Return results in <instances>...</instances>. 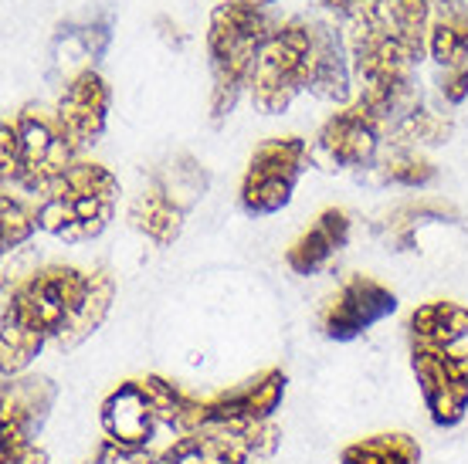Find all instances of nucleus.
<instances>
[{
    "label": "nucleus",
    "mask_w": 468,
    "mask_h": 464,
    "mask_svg": "<svg viewBox=\"0 0 468 464\" xmlns=\"http://www.w3.org/2000/svg\"><path fill=\"white\" fill-rule=\"evenodd\" d=\"M428 221H458V210L441 204V200H410L387 217V241L398 244L400 251H408V248H414V231Z\"/></svg>",
    "instance_id": "obj_20"
},
{
    "label": "nucleus",
    "mask_w": 468,
    "mask_h": 464,
    "mask_svg": "<svg viewBox=\"0 0 468 464\" xmlns=\"http://www.w3.org/2000/svg\"><path fill=\"white\" fill-rule=\"evenodd\" d=\"M184 217H187V207L176 204L156 180H153V186H146L140 197L133 200V207H129L133 227L140 234H146V237H150L153 244H160V248L176 241V234L184 227Z\"/></svg>",
    "instance_id": "obj_15"
},
{
    "label": "nucleus",
    "mask_w": 468,
    "mask_h": 464,
    "mask_svg": "<svg viewBox=\"0 0 468 464\" xmlns=\"http://www.w3.org/2000/svg\"><path fill=\"white\" fill-rule=\"evenodd\" d=\"M92 464H156V458L150 454V448H126V444L106 441Z\"/></svg>",
    "instance_id": "obj_27"
},
{
    "label": "nucleus",
    "mask_w": 468,
    "mask_h": 464,
    "mask_svg": "<svg viewBox=\"0 0 468 464\" xmlns=\"http://www.w3.org/2000/svg\"><path fill=\"white\" fill-rule=\"evenodd\" d=\"M313 4H319L323 11L336 14V17H343V21H350V24L377 17L380 7H384V0H313Z\"/></svg>",
    "instance_id": "obj_26"
},
{
    "label": "nucleus",
    "mask_w": 468,
    "mask_h": 464,
    "mask_svg": "<svg viewBox=\"0 0 468 464\" xmlns=\"http://www.w3.org/2000/svg\"><path fill=\"white\" fill-rule=\"evenodd\" d=\"M75 163V146L69 142L58 116L45 105H24L17 116L4 119L0 129V170L4 184L21 186L27 194H45Z\"/></svg>",
    "instance_id": "obj_3"
},
{
    "label": "nucleus",
    "mask_w": 468,
    "mask_h": 464,
    "mask_svg": "<svg viewBox=\"0 0 468 464\" xmlns=\"http://www.w3.org/2000/svg\"><path fill=\"white\" fill-rule=\"evenodd\" d=\"M45 343L48 339L41 336V332L21 325L17 319H11V315H4V336H0V356H4L0 366H4V376H7V380L17 376V373L41 353Z\"/></svg>",
    "instance_id": "obj_22"
},
{
    "label": "nucleus",
    "mask_w": 468,
    "mask_h": 464,
    "mask_svg": "<svg viewBox=\"0 0 468 464\" xmlns=\"http://www.w3.org/2000/svg\"><path fill=\"white\" fill-rule=\"evenodd\" d=\"M398 309V295L390 289H384L380 281L367 279V275H353L333 299L326 302L319 325L329 339L336 343H350L370 329V325L384 322L387 315H394Z\"/></svg>",
    "instance_id": "obj_8"
},
{
    "label": "nucleus",
    "mask_w": 468,
    "mask_h": 464,
    "mask_svg": "<svg viewBox=\"0 0 468 464\" xmlns=\"http://www.w3.org/2000/svg\"><path fill=\"white\" fill-rule=\"evenodd\" d=\"M316 61V31L313 21H292L271 27L251 75V99L265 116L285 112L299 92H309Z\"/></svg>",
    "instance_id": "obj_5"
},
{
    "label": "nucleus",
    "mask_w": 468,
    "mask_h": 464,
    "mask_svg": "<svg viewBox=\"0 0 468 464\" xmlns=\"http://www.w3.org/2000/svg\"><path fill=\"white\" fill-rule=\"evenodd\" d=\"M156 184L164 186L176 204H184V207L190 210L200 197H204V190H207V174H204L190 156H176L170 166L160 170Z\"/></svg>",
    "instance_id": "obj_24"
},
{
    "label": "nucleus",
    "mask_w": 468,
    "mask_h": 464,
    "mask_svg": "<svg viewBox=\"0 0 468 464\" xmlns=\"http://www.w3.org/2000/svg\"><path fill=\"white\" fill-rule=\"evenodd\" d=\"M421 448L408 434H380L370 441H356L343 451V464H418Z\"/></svg>",
    "instance_id": "obj_21"
},
{
    "label": "nucleus",
    "mask_w": 468,
    "mask_h": 464,
    "mask_svg": "<svg viewBox=\"0 0 468 464\" xmlns=\"http://www.w3.org/2000/svg\"><path fill=\"white\" fill-rule=\"evenodd\" d=\"M55 404V386L48 380H7L4 386V424L24 430L31 441Z\"/></svg>",
    "instance_id": "obj_17"
},
{
    "label": "nucleus",
    "mask_w": 468,
    "mask_h": 464,
    "mask_svg": "<svg viewBox=\"0 0 468 464\" xmlns=\"http://www.w3.org/2000/svg\"><path fill=\"white\" fill-rule=\"evenodd\" d=\"M438 92L448 105H462L468 99V65L462 69H445V75L438 79Z\"/></svg>",
    "instance_id": "obj_28"
},
{
    "label": "nucleus",
    "mask_w": 468,
    "mask_h": 464,
    "mask_svg": "<svg viewBox=\"0 0 468 464\" xmlns=\"http://www.w3.org/2000/svg\"><path fill=\"white\" fill-rule=\"evenodd\" d=\"M160 427H164L160 406L153 400L146 380H129L112 390L102 404V430L109 441L126 444V448H150Z\"/></svg>",
    "instance_id": "obj_10"
},
{
    "label": "nucleus",
    "mask_w": 468,
    "mask_h": 464,
    "mask_svg": "<svg viewBox=\"0 0 468 464\" xmlns=\"http://www.w3.org/2000/svg\"><path fill=\"white\" fill-rule=\"evenodd\" d=\"M313 31H316V61H313L309 92L316 95V99L343 105L350 99V65H346L343 37L329 24L319 21H313Z\"/></svg>",
    "instance_id": "obj_14"
},
{
    "label": "nucleus",
    "mask_w": 468,
    "mask_h": 464,
    "mask_svg": "<svg viewBox=\"0 0 468 464\" xmlns=\"http://www.w3.org/2000/svg\"><path fill=\"white\" fill-rule=\"evenodd\" d=\"M251 4H258V7H261V4H271V0H251Z\"/></svg>",
    "instance_id": "obj_29"
},
{
    "label": "nucleus",
    "mask_w": 468,
    "mask_h": 464,
    "mask_svg": "<svg viewBox=\"0 0 468 464\" xmlns=\"http://www.w3.org/2000/svg\"><path fill=\"white\" fill-rule=\"evenodd\" d=\"M112 291L116 285L109 279V271L85 275L79 268L65 265L45 268L11 291L4 315L71 349L102 325L112 305Z\"/></svg>",
    "instance_id": "obj_1"
},
{
    "label": "nucleus",
    "mask_w": 468,
    "mask_h": 464,
    "mask_svg": "<svg viewBox=\"0 0 468 464\" xmlns=\"http://www.w3.org/2000/svg\"><path fill=\"white\" fill-rule=\"evenodd\" d=\"M377 176L394 186H428L438 176V170H434V163L424 160L421 153L394 146L384 160L377 163Z\"/></svg>",
    "instance_id": "obj_23"
},
{
    "label": "nucleus",
    "mask_w": 468,
    "mask_h": 464,
    "mask_svg": "<svg viewBox=\"0 0 468 464\" xmlns=\"http://www.w3.org/2000/svg\"><path fill=\"white\" fill-rule=\"evenodd\" d=\"M414 370L431 420L438 427H455L468 406V366L428 349H414Z\"/></svg>",
    "instance_id": "obj_11"
},
{
    "label": "nucleus",
    "mask_w": 468,
    "mask_h": 464,
    "mask_svg": "<svg viewBox=\"0 0 468 464\" xmlns=\"http://www.w3.org/2000/svg\"><path fill=\"white\" fill-rule=\"evenodd\" d=\"M438 4V17L431 21L428 51L441 69L468 65V4L465 0H431Z\"/></svg>",
    "instance_id": "obj_16"
},
{
    "label": "nucleus",
    "mask_w": 468,
    "mask_h": 464,
    "mask_svg": "<svg viewBox=\"0 0 468 464\" xmlns=\"http://www.w3.org/2000/svg\"><path fill=\"white\" fill-rule=\"evenodd\" d=\"M380 14L394 37L404 45V51L414 61H421L428 51V35H431V0H384Z\"/></svg>",
    "instance_id": "obj_18"
},
{
    "label": "nucleus",
    "mask_w": 468,
    "mask_h": 464,
    "mask_svg": "<svg viewBox=\"0 0 468 464\" xmlns=\"http://www.w3.org/2000/svg\"><path fill=\"white\" fill-rule=\"evenodd\" d=\"M309 160V146L299 136H279L261 142L251 153V163L241 180V207L251 217H265L292 200V190Z\"/></svg>",
    "instance_id": "obj_6"
},
{
    "label": "nucleus",
    "mask_w": 468,
    "mask_h": 464,
    "mask_svg": "<svg viewBox=\"0 0 468 464\" xmlns=\"http://www.w3.org/2000/svg\"><path fill=\"white\" fill-rule=\"evenodd\" d=\"M119 180L99 163H71L37 204V227L69 244L92 241L112 221Z\"/></svg>",
    "instance_id": "obj_4"
},
{
    "label": "nucleus",
    "mask_w": 468,
    "mask_h": 464,
    "mask_svg": "<svg viewBox=\"0 0 468 464\" xmlns=\"http://www.w3.org/2000/svg\"><path fill=\"white\" fill-rule=\"evenodd\" d=\"M0 210H4V251H14V248H21V244L35 234L37 214H31V210L24 207L11 190L4 194V204H0Z\"/></svg>",
    "instance_id": "obj_25"
},
{
    "label": "nucleus",
    "mask_w": 468,
    "mask_h": 464,
    "mask_svg": "<svg viewBox=\"0 0 468 464\" xmlns=\"http://www.w3.org/2000/svg\"><path fill=\"white\" fill-rule=\"evenodd\" d=\"M414 349H428L468 366V309L452 302L421 305L410 315Z\"/></svg>",
    "instance_id": "obj_12"
},
{
    "label": "nucleus",
    "mask_w": 468,
    "mask_h": 464,
    "mask_svg": "<svg viewBox=\"0 0 468 464\" xmlns=\"http://www.w3.org/2000/svg\"><path fill=\"white\" fill-rule=\"evenodd\" d=\"M380 142H384L380 122L360 102H353L350 109L326 119V126L316 136L313 156H319L329 170H360L377 163Z\"/></svg>",
    "instance_id": "obj_7"
},
{
    "label": "nucleus",
    "mask_w": 468,
    "mask_h": 464,
    "mask_svg": "<svg viewBox=\"0 0 468 464\" xmlns=\"http://www.w3.org/2000/svg\"><path fill=\"white\" fill-rule=\"evenodd\" d=\"M271 27L265 11L251 0H221L211 11L207 58H211V119L224 122L251 85L258 55Z\"/></svg>",
    "instance_id": "obj_2"
},
{
    "label": "nucleus",
    "mask_w": 468,
    "mask_h": 464,
    "mask_svg": "<svg viewBox=\"0 0 468 464\" xmlns=\"http://www.w3.org/2000/svg\"><path fill=\"white\" fill-rule=\"evenodd\" d=\"M346 237H350V214L329 207V210H323L319 221L289 248L285 261H289V268H292L295 275H316L319 268H326L329 258L346 244Z\"/></svg>",
    "instance_id": "obj_13"
},
{
    "label": "nucleus",
    "mask_w": 468,
    "mask_h": 464,
    "mask_svg": "<svg viewBox=\"0 0 468 464\" xmlns=\"http://www.w3.org/2000/svg\"><path fill=\"white\" fill-rule=\"evenodd\" d=\"M55 116H58L61 129H65L69 142L75 146V153L85 150V146H92V142L102 136L106 116H109L106 79H102L95 69L79 71L75 79H69L58 95Z\"/></svg>",
    "instance_id": "obj_9"
},
{
    "label": "nucleus",
    "mask_w": 468,
    "mask_h": 464,
    "mask_svg": "<svg viewBox=\"0 0 468 464\" xmlns=\"http://www.w3.org/2000/svg\"><path fill=\"white\" fill-rule=\"evenodd\" d=\"M109 45V24L92 21V24H61L55 35V65L69 69V79L79 75L75 61H95L102 58V51ZM92 69V65H89Z\"/></svg>",
    "instance_id": "obj_19"
}]
</instances>
